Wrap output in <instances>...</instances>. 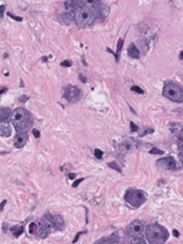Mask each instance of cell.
<instances>
[{"instance_id": "obj_26", "label": "cell", "mask_w": 183, "mask_h": 244, "mask_svg": "<svg viewBox=\"0 0 183 244\" xmlns=\"http://www.w3.org/2000/svg\"><path fill=\"white\" fill-rule=\"evenodd\" d=\"M83 180H84V179H78V180H76V181H75V182L73 183V184H72V187H73V188H76V187L78 186V184H80L81 182H83Z\"/></svg>"}, {"instance_id": "obj_4", "label": "cell", "mask_w": 183, "mask_h": 244, "mask_svg": "<svg viewBox=\"0 0 183 244\" xmlns=\"http://www.w3.org/2000/svg\"><path fill=\"white\" fill-rule=\"evenodd\" d=\"M163 95L166 98L171 99L173 102L182 103L183 102V88L176 83L168 81L164 85L163 88Z\"/></svg>"}, {"instance_id": "obj_2", "label": "cell", "mask_w": 183, "mask_h": 244, "mask_svg": "<svg viewBox=\"0 0 183 244\" xmlns=\"http://www.w3.org/2000/svg\"><path fill=\"white\" fill-rule=\"evenodd\" d=\"M145 237L148 244H164L168 234L162 226L150 224L145 229Z\"/></svg>"}, {"instance_id": "obj_5", "label": "cell", "mask_w": 183, "mask_h": 244, "mask_svg": "<svg viewBox=\"0 0 183 244\" xmlns=\"http://www.w3.org/2000/svg\"><path fill=\"white\" fill-rule=\"evenodd\" d=\"M125 200L129 205L137 208L141 206L144 202L146 201V195L145 192L142 190H137V189H129L125 193Z\"/></svg>"}, {"instance_id": "obj_15", "label": "cell", "mask_w": 183, "mask_h": 244, "mask_svg": "<svg viewBox=\"0 0 183 244\" xmlns=\"http://www.w3.org/2000/svg\"><path fill=\"white\" fill-rule=\"evenodd\" d=\"M123 44H124V40L122 39V38H120L119 39V42H118V49H117V53H115V60L117 62H119V59H120V53H121L122 51V48H123Z\"/></svg>"}, {"instance_id": "obj_35", "label": "cell", "mask_w": 183, "mask_h": 244, "mask_svg": "<svg viewBox=\"0 0 183 244\" xmlns=\"http://www.w3.org/2000/svg\"><path fill=\"white\" fill-rule=\"evenodd\" d=\"M5 203H6V201L4 200V201H2V203H1V207H0V210L2 211L3 210V207H4V205H5Z\"/></svg>"}, {"instance_id": "obj_21", "label": "cell", "mask_w": 183, "mask_h": 244, "mask_svg": "<svg viewBox=\"0 0 183 244\" xmlns=\"http://www.w3.org/2000/svg\"><path fill=\"white\" fill-rule=\"evenodd\" d=\"M94 155H95V158L101 160V159L103 158V151L102 150H99V149H95V150H94Z\"/></svg>"}, {"instance_id": "obj_11", "label": "cell", "mask_w": 183, "mask_h": 244, "mask_svg": "<svg viewBox=\"0 0 183 244\" xmlns=\"http://www.w3.org/2000/svg\"><path fill=\"white\" fill-rule=\"evenodd\" d=\"M27 141H28V134L25 132H19L16 134L14 139V145L16 148H22L25 145Z\"/></svg>"}, {"instance_id": "obj_17", "label": "cell", "mask_w": 183, "mask_h": 244, "mask_svg": "<svg viewBox=\"0 0 183 244\" xmlns=\"http://www.w3.org/2000/svg\"><path fill=\"white\" fill-rule=\"evenodd\" d=\"M12 232L15 237H19L23 232V228H22V226H16L12 229Z\"/></svg>"}, {"instance_id": "obj_31", "label": "cell", "mask_w": 183, "mask_h": 244, "mask_svg": "<svg viewBox=\"0 0 183 244\" xmlns=\"http://www.w3.org/2000/svg\"><path fill=\"white\" fill-rule=\"evenodd\" d=\"M103 244H120V243H118V242H115V241H112V240H108V241L104 242Z\"/></svg>"}, {"instance_id": "obj_39", "label": "cell", "mask_w": 183, "mask_h": 244, "mask_svg": "<svg viewBox=\"0 0 183 244\" xmlns=\"http://www.w3.org/2000/svg\"><path fill=\"white\" fill-rule=\"evenodd\" d=\"M47 59H48L47 57H44V58H42V62H47Z\"/></svg>"}, {"instance_id": "obj_3", "label": "cell", "mask_w": 183, "mask_h": 244, "mask_svg": "<svg viewBox=\"0 0 183 244\" xmlns=\"http://www.w3.org/2000/svg\"><path fill=\"white\" fill-rule=\"evenodd\" d=\"M74 13L75 22L77 23L78 27H82V28L91 25L95 19V12L91 8H87V6L77 8Z\"/></svg>"}, {"instance_id": "obj_38", "label": "cell", "mask_w": 183, "mask_h": 244, "mask_svg": "<svg viewBox=\"0 0 183 244\" xmlns=\"http://www.w3.org/2000/svg\"><path fill=\"white\" fill-rule=\"evenodd\" d=\"M3 57H4V58H8V54H6V53L5 54H3Z\"/></svg>"}, {"instance_id": "obj_8", "label": "cell", "mask_w": 183, "mask_h": 244, "mask_svg": "<svg viewBox=\"0 0 183 244\" xmlns=\"http://www.w3.org/2000/svg\"><path fill=\"white\" fill-rule=\"evenodd\" d=\"M45 219H46L47 221H49V222L51 223V225L57 229H62V227L65 226L64 219H62L60 216H58V215H54V213H49L45 216Z\"/></svg>"}, {"instance_id": "obj_18", "label": "cell", "mask_w": 183, "mask_h": 244, "mask_svg": "<svg viewBox=\"0 0 183 244\" xmlns=\"http://www.w3.org/2000/svg\"><path fill=\"white\" fill-rule=\"evenodd\" d=\"M129 244H146V243L141 237H139V238H131V241Z\"/></svg>"}, {"instance_id": "obj_12", "label": "cell", "mask_w": 183, "mask_h": 244, "mask_svg": "<svg viewBox=\"0 0 183 244\" xmlns=\"http://www.w3.org/2000/svg\"><path fill=\"white\" fill-rule=\"evenodd\" d=\"M12 133V129H11V126H10L8 122H1L0 124V134L1 136H10Z\"/></svg>"}, {"instance_id": "obj_1", "label": "cell", "mask_w": 183, "mask_h": 244, "mask_svg": "<svg viewBox=\"0 0 183 244\" xmlns=\"http://www.w3.org/2000/svg\"><path fill=\"white\" fill-rule=\"evenodd\" d=\"M12 123L18 132H23L33 126V118L25 109L17 108L12 113Z\"/></svg>"}, {"instance_id": "obj_23", "label": "cell", "mask_w": 183, "mask_h": 244, "mask_svg": "<svg viewBox=\"0 0 183 244\" xmlns=\"http://www.w3.org/2000/svg\"><path fill=\"white\" fill-rule=\"evenodd\" d=\"M138 129H139V127H138L134 122H130V130L131 131H132V132H136V131H138Z\"/></svg>"}, {"instance_id": "obj_28", "label": "cell", "mask_w": 183, "mask_h": 244, "mask_svg": "<svg viewBox=\"0 0 183 244\" xmlns=\"http://www.w3.org/2000/svg\"><path fill=\"white\" fill-rule=\"evenodd\" d=\"M32 132H33V135H34L35 137H39V135H40L39 131H38V130H36V129H34L33 131H32Z\"/></svg>"}, {"instance_id": "obj_6", "label": "cell", "mask_w": 183, "mask_h": 244, "mask_svg": "<svg viewBox=\"0 0 183 244\" xmlns=\"http://www.w3.org/2000/svg\"><path fill=\"white\" fill-rule=\"evenodd\" d=\"M144 232V224L141 221H134L127 228V235L130 238H139Z\"/></svg>"}, {"instance_id": "obj_25", "label": "cell", "mask_w": 183, "mask_h": 244, "mask_svg": "<svg viewBox=\"0 0 183 244\" xmlns=\"http://www.w3.org/2000/svg\"><path fill=\"white\" fill-rule=\"evenodd\" d=\"M60 66H62V67H66V68H67V67H70V66H71V62H70V60H64L62 62H60Z\"/></svg>"}, {"instance_id": "obj_7", "label": "cell", "mask_w": 183, "mask_h": 244, "mask_svg": "<svg viewBox=\"0 0 183 244\" xmlns=\"http://www.w3.org/2000/svg\"><path fill=\"white\" fill-rule=\"evenodd\" d=\"M64 96H65V98L67 100H69V102H77L78 99L81 98L82 93H81V90L78 89V88H76V87L69 86L65 90Z\"/></svg>"}, {"instance_id": "obj_36", "label": "cell", "mask_w": 183, "mask_h": 244, "mask_svg": "<svg viewBox=\"0 0 183 244\" xmlns=\"http://www.w3.org/2000/svg\"><path fill=\"white\" fill-rule=\"evenodd\" d=\"M5 90H6V88H4V89H3V88H1V94H2L3 92H5Z\"/></svg>"}, {"instance_id": "obj_19", "label": "cell", "mask_w": 183, "mask_h": 244, "mask_svg": "<svg viewBox=\"0 0 183 244\" xmlns=\"http://www.w3.org/2000/svg\"><path fill=\"white\" fill-rule=\"evenodd\" d=\"M108 166L110 167V168H113V169H115L117 171H119V172H121V171H122L121 168H120V167L118 166V164L115 163V162H114V163H113V162H112V163H109V164H108Z\"/></svg>"}, {"instance_id": "obj_20", "label": "cell", "mask_w": 183, "mask_h": 244, "mask_svg": "<svg viewBox=\"0 0 183 244\" xmlns=\"http://www.w3.org/2000/svg\"><path fill=\"white\" fill-rule=\"evenodd\" d=\"M149 153L150 154H163L164 152L162 151V150H160V149H158V148H152L150 151H149Z\"/></svg>"}, {"instance_id": "obj_27", "label": "cell", "mask_w": 183, "mask_h": 244, "mask_svg": "<svg viewBox=\"0 0 183 244\" xmlns=\"http://www.w3.org/2000/svg\"><path fill=\"white\" fill-rule=\"evenodd\" d=\"M85 232H77V235L75 236V238H74V240H73V241H72V242H73V243H75V242H76V241H77V240H78V238H80V236H81V235H82V234H85Z\"/></svg>"}, {"instance_id": "obj_29", "label": "cell", "mask_w": 183, "mask_h": 244, "mask_svg": "<svg viewBox=\"0 0 183 244\" xmlns=\"http://www.w3.org/2000/svg\"><path fill=\"white\" fill-rule=\"evenodd\" d=\"M78 78H80V79H81V81H83V83H87V78L85 77V76H84L83 74H80V75H78Z\"/></svg>"}, {"instance_id": "obj_40", "label": "cell", "mask_w": 183, "mask_h": 244, "mask_svg": "<svg viewBox=\"0 0 183 244\" xmlns=\"http://www.w3.org/2000/svg\"><path fill=\"white\" fill-rule=\"evenodd\" d=\"M181 160H183V155H182V157H181Z\"/></svg>"}, {"instance_id": "obj_16", "label": "cell", "mask_w": 183, "mask_h": 244, "mask_svg": "<svg viewBox=\"0 0 183 244\" xmlns=\"http://www.w3.org/2000/svg\"><path fill=\"white\" fill-rule=\"evenodd\" d=\"M96 10H97V13H99V15L101 16V17H106V16L108 15V13H109V9H108V8L103 6V5H99Z\"/></svg>"}, {"instance_id": "obj_37", "label": "cell", "mask_w": 183, "mask_h": 244, "mask_svg": "<svg viewBox=\"0 0 183 244\" xmlns=\"http://www.w3.org/2000/svg\"><path fill=\"white\" fill-rule=\"evenodd\" d=\"M182 58H183V51L180 53V59H182Z\"/></svg>"}, {"instance_id": "obj_34", "label": "cell", "mask_w": 183, "mask_h": 244, "mask_svg": "<svg viewBox=\"0 0 183 244\" xmlns=\"http://www.w3.org/2000/svg\"><path fill=\"white\" fill-rule=\"evenodd\" d=\"M75 176H76V174H75V173H69V178H70V179L71 180H73L75 178Z\"/></svg>"}, {"instance_id": "obj_10", "label": "cell", "mask_w": 183, "mask_h": 244, "mask_svg": "<svg viewBox=\"0 0 183 244\" xmlns=\"http://www.w3.org/2000/svg\"><path fill=\"white\" fill-rule=\"evenodd\" d=\"M74 2L78 8L87 6L91 9H97L101 5V0H74Z\"/></svg>"}, {"instance_id": "obj_9", "label": "cell", "mask_w": 183, "mask_h": 244, "mask_svg": "<svg viewBox=\"0 0 183 244\" xmlns=\"http://www.w3.org/2000/svg\"><path fill=\"white\" fill-rule=\"evenodd\" d=\"M157 166L160 167L163 170H173L176 167V162L174 158L171 157H166V158L160 159L157 161Z\"/></svg>"}, {"instance_id": "obj_13", "label": "cell", "mask_w": 183, "mask_h": 244, "mask_svg": "<svg viewBox=\"0 0 183 244\" xmlns=\"http://www.w3.org/2000/svg\"><path fill=\"white\" fill-rule=\"evenodd\" d=\"M127 52H128V55L130 56V57H132V58L137 59L140 57V51L134 43H130V44H129Z\"/></svg>"}, {"instance_id": "obj_24", "label": "cell", "mask_w": 183, "mask_h": 244, "mask_svg": "<svg viewBox=\"0 0 183 244\" xmlns=\"http://www.w3.org/2000/svg\"><path fill=\"white\" fill-rule=\"evenodd\" d=\"M8 15H9L10 17H11V18L14 19V20H16V21H21V20H22L21 17H17V16L13 15V14H11V13H8Z\"/></svg>"}, {"instance_id": "obj_33", "label": "cell", "mask_w": 183, "mask_h": 244, "mask_svg": "<svg viewBox=\"0 0 183 244\" xmlns=\"http://www.w3.org/2000/svg\"><path fill=\"white\" fill-rule=\"evenodd\" d=\"M173 235H174L176 238H178V237H179V232L176 230V229H174V230H173Z\"/></svg>"}, {"instance_id": "obj_32", "label": "cell", "mask_w": 183, "mask_h": 244, "mask_svg": "<svg viewBox=\"0 0 183 244\" xmlns=\"http://www.w3.org/2000/svg\"><path fill=\"white\" fill-rule=\"evenodd\" d=\"M3 11H4V5H1L0 6V17L1 18L3 17Z\"/></svg>"}, {"instance_id": "obj_22", "label": "cell", "mask_w": 183, "mask_h": 244, "mask_svg": "<svg viewBox=\"0 0 183 244\" xmlns=\"http://www.w3.org/2000/svg\"><path fill=\"white\" fill-rule=\"evenodd\" d=\"M131 91H134V92H137V93H139V94H143L144 93V91H143L140 87H138V86H134V87H131Z\"/></svg>"}, {"instance_id": "obj_30", "label": "cell", "mask_w": 183, "mask_h": 244, "mask_svg": "<svg viewBox=\"0 0 183 244\" xmlns=\"http://www.w3.org/2000/svg\"><path fill=\"white\" fill-rule=\"evenodd\" d=\"M29 99V97L28 96H21L20 98H19V102H21V103H25V102H27Z\"/></svg>"}, {"instance_id": "obj_14", "label": "cell", "mask_w": 183, "mask_h": 244, "mask_svg": "<svg viewBox=\"0 0 183 244\" xmlns=\"http://www.w3.org/2000/svg\"><path fill=\"white\" fill-rule=\"evenodd\" d=\"M12 118V112L9 108H4L2 107L1 110H0V118H1V122H8L9 118Z\"/></svg>"}]
</instances>
